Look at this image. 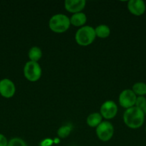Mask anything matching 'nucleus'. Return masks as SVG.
I'll return each instance as SVG.
<instances>
[{
    "label": "nucleus",
    "instance_id": "nucleus-14",
    "mask_svg": "<svg viewBox=\"0 0 146 146\" xmlns=\"http://www.w3.org/2000/svg\"><path fill=\"white\" fill-rule=\"evenodd\" d=\"M96 36L101 38H105L110 36V29L108 26L105 24H100L97 26L96 28H94Z\"/></svg>",
    "mask_w": 146,
    "mask_h": 146
},
{
    "label": "nucleus",
    "instance_id": "nucleus-2",
    "mask_svg": "<svg viewBox=\"0 0 146 146\" xmlns=\"http://www.w3.org/2000/svg\"><path fill=\"white\" fill-rule=\"evenodd\" d=\"M96 34L94 28L90 26H83L80 27L75 34V41L81 46H87L92 44L95 40Z\"/></svg>",
    "mask_w": 146,
    "mask_h": 146
},
{
    "label": "nucleus",
    "instance_id": "nucleus-17",
    "mask_svg": "<svg viewBox=\"0 0 146 146\" xmlns=\"http://www.w3.org/2000/svg\"><path fill=\"white\" fill-rule=\"evenodd\" d=\"M7 146H27L25 141L20 138H13L8 141Z\"/></svg>",
    "mask_w": 146,
    "mask_h": 146
},
{
    "label": "nucleus",
    "instance_id": "nucleus-5",
    "mask_svg": "<svg viewBox=\"0 0 146 146\" xmlns=\"http://www.w3.org/2000/svg\"><path fill=\"white\" fill-rule=\"evenodd\" d=\"M96 134L100 141H109L114 135V127L107 121H104L96 128Z\"/></svg>",
    "mask_w": 146,
    "mask_h": 146
},
{
    "label": "nucleus",
    "instance_id": "nucleus-15",
    "mask_svg": "<svg viewBox=\"0 0 146 146\" xmlns=\"http://www.w3.org/2000/svg\"><path fill=\"white\" fill-rule=\"evenodd\" d=\"M133 92L137 96H145L146 95V84L143 82H137L132 88Z\"/></svg>",
    "mask_w": 146,
    "mask_h": 146
},
{
    "label": "nucleus",
    "instance_id": "nucleus-21",
    "mask_svg": "<svg viewBox=\"0 0 146 146\" xmlns=\"http://www.w3.org/2000/svg\"><path fill=\"white\" fill-rule=\"evenodd\" d=\"M142 111H143V112L144 113L145 115H146V105H145V106L144 108H143V109H142Z\"/></svg>",
    "mask_w": 146,
    "mask_h": 146
},
{
    "label": "nucleus",
    "instance_id": "nucleus-7",
    "mask_svg": "<svg viewBox=\"0 0 146 146\" xmlns=\"http://www.w3.org/2000/svg\"><path fill=\"white\" fill-rule=\"evenodd\" d=\"M117 111H118L117 106L114 101H106L102 104L100 107V113L104 119L110 120L116 116Z\"/></svg>",
    "mask_w": 146,
    "mask_h": 146
},
{
    "label": "nucleus",
    "instance_id": "nucleus-4",
    "mask_svg": "<svg viewBox=\"0 0 146 146\" xmlns=\"http://www.w3.org/2000/svg\"><path fill=\"white\" fill-rule=\"evenodd\" d=\"M24 77L31 82L39 81L42 76V68L38 62L29 61L24 66Z\"/></svg>",
    "mask_w": 146,
    "mask_h": 146
},
{
    "label": "nucleus",
    "instance_id": "nucleus-13",
    "mask_svg": "<svg viewBox=\"0 0 146 146\" xmlns=\"http://www.w3.org/2000/svg\"><path fill=\"white\" fill-rule=\"evenodd\" d=\"M28 56L29 61L38 62L42 56V51L38 46H32L29 50Z\"/></svg>",
    "mask_w": 146,
    "mask_h": 146
},
{
    "label": "nucleus",
    "instance_id": "nucleus-19",
    "mask_svg": "<svg viewBox=\"0 0 146 146\" xmlns=\"http://www.w3.org/2000/svg\"><path fill=\"white\" fill-rule=\"evenodd\" d=\"M7 144H8V141L5 135L0 133V146H7Z\"/></svg>",
    "mask_w": 146,
    "mask_h": 146
},
{
    "label": "nucleus",
    "instance_id": "nucleus-8",
    "mask_svg": "<svg viewBox=\"0 0 146 146\" xmlns=\"http://www.w3.org/2000/svg\"><path fill=\"white\" fill-rule=\"evenodd\" d=\"M16 92L14 82L9 78H3L0 81V95L6 98L13 97Z\"/></svg>",
    "mask_w": 146,
    "mask_h": 146
},
{
    "label": "nucleus",
    "instance_id": "nucleus-9",
    "mask_svg": "<svg viewBox=\"0 0 146 146\" xmlns=\"http://www.w3.org/2000/svg\"><path fill=\"white\" fill-rule=\"evenodd\" d=\"M127 9L132 14L138 17L145 12L146 6L142 0H130L127 2Z\"/></svg>",
    "mask_w": 146,
    "mask_h": 146
},
{
    "label": "nucleus",
    "instance_id": "nucleus-12",
    "mask_svg": "<svg viewBox=\"0 0 146 146\" xmlns=\"http://www.w3.org/2000/svg\"><path fill=\"white\" fill-rule=\"evenodd\" d=\"M102 117L100 113H92L87 118V124L91 128H97L102 122Z\"/></svg>",
    "mask_w": 146,
    "mask_h": 146
},
{
    "label": "nucleus",
    "instance_id": "nucleus-3",
    "mask_svg": "<svg viewBox=\"0 0 146 146\" xmlns=\"http://www.w3.org/2000/svg\"><path fill=\"white\" fill-rule=\"evenodd\" d=\"M70 25V18L65 14H57L53 15L49 21V27L53 32L64 33L69 29Z\"/></svg>",
    "mask_w": 146,
    "mask_h": 146
},
{
    "label": "nucleus",
    "instance_id": "nucleus-1",
    "mask_svg": "<svg viewBox=\"0 0 146 146\" xmlns=\"http://www.w3.org/2000/svg\"><path fill=\"white\" fill-rule=\"evenodd\" d=\"M123 121L128 128L137 129L144 123L145 114L141 109L133 106L125 110L123 113Z\"/></svg>",
    "mask_w": 146,
    "mask_h": 146
},
{
    "label": "nucleus",
    "instance_id": "nucleus-22",
    "mask_svg": "<svg viewBox=\"0 0 146 146\" xmlns=\"http://www.w3.org/2000/svg\"><path fill=\"white\" fill-rule=\"evenodd\" d=\"M145 132H146V126H145Z\"/></svg>",
    "mask_w": 146,
    "mask_h": 146
},
{
    "label": "nucleus",
    "instance_id": "nucleus-11",
    "mask_svg": "<svg viewBox=\"0 0 146 146\" xmlns=\"http://www.w3.org/2000/svg\"><path fill=\"white\" fill-rule=\"evenodd\" d=\"M70 24L74 27H83L87 22V16L84 13L79 12L73 14L70 17Z\"/></svg>",
    "mask_w": 146,
    "mask_h": 146
},
{
    "label": "nucleus",
    "instance_id": "nucleus-6",
    "mask_svg": "<svg viewBox=\"0 0 146 146\" xmlns=\"http://www.w3.org/2000/svg\"><path fill=\"white\" fill-rule=\"evenodd\" d=\"M137 96L132 89H125L119 96V104L123 108L128 109L135 105Z\"/></svg>",
    "mask_w": 146,
    "mask_h": 146
},
{
    "label": "nucleus",
    "instance_id": "nucleus-16",
    "mask_svg": "<svg viewBox=\"0 0 146 146\" xmlns=\"http://www.w3.org/2000/svg\"><path fill=\"white\" fill-rule=\"evenodd\" d=\"M72 131V126L71 125H62L57 130V135L60 138H65L70 135Z\"/></svg>",
    "mask_w": 146,
    "mask_h": 146
},
{
    "label": "nucleus",
    "instance_id": "nucleus-20",
    "mask_svg": "<svg viewBox=\"0 0 146 146\" xmlns=\"http://www.w3.org/2000/svg\"><path fill=\"white\" fill-rule=\"evenodd\" d=\"M46 144H47V146L51 145V144H52V141H51V140H50V139L44 140V141H43L42 142L41 145L42 146H46Z\"/></svg>",
    "mask_w": 146,
    "mask_h": 146
},
{
    "label": "nucleus",
    "instance_id": "nucleus-10",
    "mask_svg": "<svg viewBox=\"0 0 146 146\" xmlns=\"http://www.w3.org/2000/svg\"><path fill=\"white\" fill-rule=\"evenodd\" d=\"M85 6V0H66L64 1L65 9L72 14L82 12Z\"/></svg>",
    "mask_w": 146,
    "mask_h": 146
},
{
    "label": "nucleus",
    "instance_id": "nucleus-18",
    "mask_svg": "<svg viewBox=\"0 0 146 146\" xmlns=\"http://www.w3.org/2000/svg\"><path fill=\"white\" fill-rule=\"evenodd\" d=\"M146 105V98L145 96H137L135 106L140 109H143Z\"/></svg>",
    "mask_w": 146,
    "mask_h": 146
}]
</instances>
